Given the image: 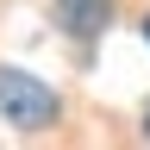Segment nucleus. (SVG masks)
Wrapping results in <instances>:
<instances>
[{
  "label": "nucleus",
  "instance_id": "nucleus-1",
  "mask_svg": "<svg viewBox=\"0 0 150 150\" xmlns=\"http://www.w3.org/2000/svg\"><path fill=\"white\" fill-rule=\"evenodd\" d=\"M0 112H6L19 131H44V125L63 119V100H56V88H44L38 75L0 63Z\"/></svg>",
  "mask_w": 150,
  "mask_h": 150
},
{
  "label": "nucleus",
  "instance_id": "nucleus-2",
  "mask_svg": "<svg viewBox=\"0 0 150 150\" xmlns=\"http://www.w3.org/2000/svg\"><path fill=\"white\" fill-rule=\"evenodd\" d=\"M50 13H56V25L69 38H94V31H106L112 0H50Z\"/></svg>",
  "mask_w": 150,
  "mask_h": 150
},
{
  "label": "nucleus",
  "instance_id": "nucleus-3",
  "mask_svg": "<svg viewBox=\"0 0 150 150\" xmlns=\"http://www.w3.org/2000/svg\"><path fill=\"white\" fill-rule=\"evenodd\" d=\"M144 38H150V19H144Z\"/></svg>",
  "mask_w": 150,
  "mask_h": 150
}]
</instances>
